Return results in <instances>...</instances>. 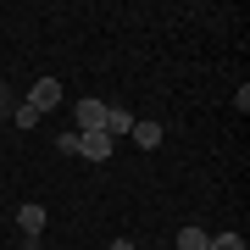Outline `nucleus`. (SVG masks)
Masks as SVG:
<instances>
[{
    "label": "nucleus",
    "mask_w": 250,
    "mask_h": 250,
    "mask_svg": "<svg viewBox=\"0 0 250 250\" xmlns=\"http://www.w3.org/2000/svg\"><path fill=\"white\" fill-rule=\"evenodd\" d=\"M206 250H245V239H239V233H211Z\"/></svg>",
    "instance_id": "9"
},
{
    "label": "nucleus",
    "mask_w": 250,
    "mask_h": 250,
    "mask_svg": "<svg viewBox=\"0 0 250 250\" xmlns=\"http://www.w3.org/2000/svg\"><path fill=\"white\" fill-rule=\"evenodd\" d=\"M17 228L28 233V239H39V233H45V206H22V211H17Z\"/></svg>",
    "instance_id": "5"
},
{
    "label": "nucleus",
    "mask_w": 250,
    "mask_h": 250,
    "mask_svg": "<svg viewBox=\"0 0 250 250\" xmlns=\"http://www.w3.org/2000/svg\"><path fill=\"white\" fill-rule=\"evenodd\" d=\"M111 150H117V145L100 134V128H95V134H78V156H83V161H106Z\"/></svg>",
    "instance_id": "4"
},
{
    "label": "nucleus",
    "mask_w": 250,
    "mask_h": 250,
    "mask_svg": "<svg viewBox=\"0 0 250 250\" xmlns=\"http://www.w3.org/2000/svg\"><path fill=\"white\" fill-rule=\"evenodd\" d=\"M11 123L28 134V128H39V111H34V106H11Z\"/></svg>",
    "instance_id": "8"
},
{
    "label": "nucleus",
    "mask_w": 250,
    "mask_h": 250,
    "mask_svg": "<svg viewBox=\"0 0 250 250\" xmlns=\"http://www.w3.org/2000/svg\"><path fill=\"white\" fill-rule=\"evenodd\" d=\"M134 145L156 150V145H161V123H145V117H139V123H134Z\"/></svg>",
    "instance_id": "6"
},
{
    "label": "nucleus",
    "mask_w": 250,
    "mask_h": 250,
    "mask_svg": "<svg viewBox=\"0 0 250 250\" xmlns=\"http://www.w3.org/2000/svg\"><path fill=\"white\" fill-rule=\"evenodd\" d=\"M22 106H34L39 117H45V111H56V106H62V78H39L34 89H28V100H22Z\"/></svg>",
    "instance_id": "2"
},
{
    "label": "nucleus",
    "mask_w": 250,
    "mask_h": 250,
    "mask_svg": "<svg viewBox=\"0 0 250 250\" xmlns=\"http://www.w3.org/2000/svg\"><path fill=\"white\" fill-rule=\"evenodd\" d=\"M106 250H139V245H134V239H111Z\"/></svg>",
    "instance_id": "10"
},
{
    "label": "nucleus",
    "mask_w": 250,
    "mask_h": 250,
    "mask_svg": "<svg viewBox=\"0 0 250 250\" xmlns=\"http://www.w3.org/2000/svg\"><path fill=\"white\" fill-rule=\"evenodd\" d=\"M134 123H139V117L128 111V106H106V139H111V145L123 139V134H134Z\"/></svg>",
    "instance_id": "3"
},
{
    "label": "nucleus",
    "mask_w": 250,
    "mask_h": 250,
    "mask_svg": "<svg viewBox=\"0 0 250 250\" xmlns=\"http://www.w3.org/2000/svg\"><path fill=\"white\" fill-rule=\"evenodd\" d=\"M0 111H11V106H6V83H0Z\"/></svg>",
    "instance_id": "11"
},
{
    "label": "nucleus",
    "mask_w": 250,
    "mask_h": 250,
    "mask_svg": "<svg viewBox=\"0 0 250 250\" xmlns=\"http://www.w3.org/2000/svg\"><path fill=\"white\" fill-rule=\"evenodd\" d=\"M72 123H78L72 134H95V128L106 134V100H78L72 106Z\"/></svg>",
    "instance_id": "1"
},
{
    "label": "nucleus",
    "mask_w": 250,
    "mask_h": 250,
    "mask_svg": "<svg viewBox=\"0 0 250 250\" xmlns=\"http://www.w3.org/2000/svg\"><path fill=\"white\" fill-rule=\"evenodd\" d=\"M206 245H211V233H206V228H195V223L178 228V250H206Z\"/></svg>",
    "instance_id": "7"
}]
</instances>
